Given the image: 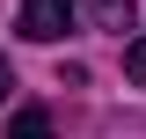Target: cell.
Segmentation results:
<instances>
[{
	"instance_id": "6da1fadb",
	"label": "cell",
	"mask_w": 146,
	"mask_h": 139,
	"mask_svg": "<svg viewBox=\"0 0 146 139\" xmlns=\"http://www.w3.org/2000/svg\"><path fill=\"white\" fill-rule=\"evenodd\" d=\"M73 15H80L73 0H22V37L29 44H58L73 29Z\"/></svg>"
},
{
	"instance_id": "7a4b0ae2",
	"label": "cell",
	"mask_w": 146,
	"mask_h": 139,
	"mask_svg": "<svg viewBox=\"0 0 146 139\" xmlns=\"http://www.w3.org/2000/svg\"><path fill=\"white\" fill-rule=\"evenodd\" d=\"M73 7H80V15L95 22V29H110V37H139V22H131V0H73Z\"/></svg>"
},
{
	"instance_id": "3957f363",
	"label": "cell",
	"mask_w": 146,
	"mask_h": 139,
	"mask_svg": "<svg viewBox=\"0 0 146 139\" xmlns=\"http://www.w3.org/2000/svg\"><path fill=\"white\" fill-rule=\"evenodd\" d=\"M7 139H58V132H51V110H36V103L15 110V117H7Z\"/></svg>"
},
{
	"instance_id": "277c9868",
	"label": "cell",
	"mask_w": 146,
	"mask_h": 139,
	"mask_svg": "<svg viewBox=\"0 0 146 139\" xmlns=\"http://www.w3.org/2000/svg\"><path fill=\"white\" fill-rule=\"evenodd\" d=\"M124 73H131V81H146V29L124 44Z\"/></svg>"
},
{
	"instance_id": "5b68a950",
	"label": "cell",
	"mask_w": 146,
	"mask_h": 139,
	"mask_svg": "<svg viewBox=\"0 0 146 139\" xmlns=\"http://www.w3.org/2000/svg\"><path fill=\"white\" fill-rule=\"evenodd\" d=\"M7 88H15V73H7V59H0V103H7Z\"/></svg>"
}]
</instances>
